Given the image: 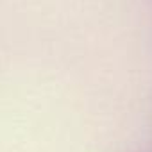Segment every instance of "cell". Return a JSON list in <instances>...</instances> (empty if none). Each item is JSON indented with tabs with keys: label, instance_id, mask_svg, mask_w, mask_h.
<instances>
[]
</instances>
